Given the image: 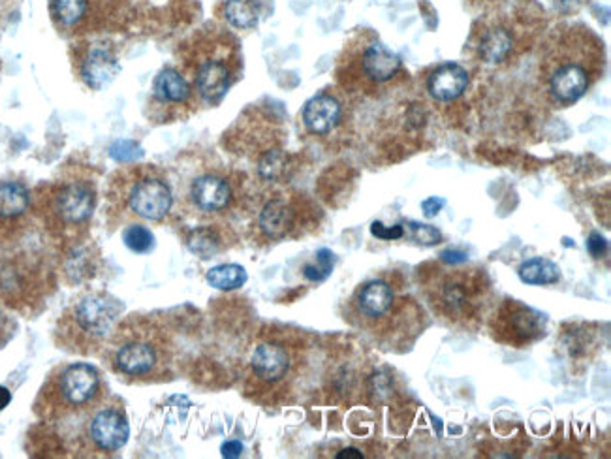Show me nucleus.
Listing matches in <instances>:
<instances>
[{
    "label": "nucleus",
    "instance_id": "nucleus-22",
    "mask_svg": "<svg viewBox=\"0 0 611 459\" xmlns=\"http://www.w3.org/2000/svg\"><path fill=\"white\" fill-rule=\"evenodd\" d=\"M188 249L190 253L200 256L202 260H209L226 249V241H224L222 232L215 226H200L190 232Z\"/></svg>",
    "mask_w": 611,
    "mask_h": 459
},
{
    "label": "nucleus",
    "instance_id": "nucleus-6",
    "mask_svg": "<svg viewBox=\"0 0 611 459\" xmlns=\"http://www.w3.org/2000/svg\"><path fill=\"white\" fill-rule=\"evenodd\" d=\"M96 209V192L87 181H66L53 187L40 207L42 221L53 238L72 241L89 224Z\"/></svg>",
    "mask_w": 611,
    "mask_h": 459
},
{
    "label": "nucleus",
    "instance_id": "nucleus-13",
    "mask_svg": "<svg viewBox=\"0 0 611 459\" xmlns=\"http://www.w3.org/2000/svg\"><path fill=\"white\" fill-rule=\"evenodd\" d=\"M173 206L170 185L157 175H143L126 190V207L132 215L145 221H164Z\"/></svg>",
    "mask_w": 611,
    "mask_h": 459
},
{
    "label": "nucleus",
    "instance_id": "nucleus-28",
    "mask_svg": "<svg viewBox=\"0 0 611 459\" xmlns=\"http://www.w3.org/2000/svg\"><path fill=\"white\" fill-rule=\"evenodd\" d=\"M123 241L126 247L136 254H147L153 251L155 247V236L151 234L149 228L141 226V224H132L128 226L123 234Z\"/></svg>",
    "mask_w": 611,
    "mask_h": 459
},
{
    "label": "nucleus",
    "instance_id": "nucleus-17",
    "mask_svg": "<svg viewBox=\"0 0 611 459\" xmlns=\"http://www.w3.org/2000/svg\"><path fill=\"white\" fill-rule=\"evenodd\" d=\"M343 119V106L335 96L316 95L303 108V125L316 136H326Z\"/></svg>",
    "mask_w": 611,
    "mask_h": 459
},
{
    "label": "nucleus",
    "instance_id": "nucleus-18",
    "mask_svg": "<svg viewBox=\"0 0 611 459\" xmlns=\"http://www.w3.org/2000/svg\"><path fill=\"white\" fill-rule=\"evenodd\" d=\"M467 87L469 72L457 63L440 64L427 78V89L439 102H452L463 95Z\"/></svg>",
    "mask_w": 611,
    "mask_h": 459
},
{
    "label": "nucleus",
    "instance_id": "nucleus-3",
    "mask_svg": "<svg viewBox=\"0 0 611 459\" xmlns=\"http://www.w3.org/2000/svg\"><path fill=\"white\" fill-rule=\"evenodd\" d=\"M102 373L91 364L59 365L47 377L34 411L46 422H66L70 418L85 416L104 401Z\"/></svg>",
    "mask_w": 611,
    "mask_h": 459
},
{
    "label": "nucleus",
    "instance_id": "nucleus-32",
    "mask_svg": "<svg viewBox=\"0 0 611 459\" xmlns=\"http://www.w3.org/2000/svg\"><path fill=\"white\" fill-rule=\"evenodd\" d=\"M111 157L119 162H134L143 157L140 143L132 140H119L111 145Z\"/></svg>",
    "mask_w": 611,
    "mask_h": 459
},
{
    "label": "nucleus",
    "instance_id": "nucleus-29",
    "mask_svg": "<svg viewBox=\"0 0 611 459\" xmlns=\"http://www.w3.org/2000/svg\"><path fill=\"white\" fill-rule=\"evenodd\" d=\"M288 168V157L282 153L281 149H271L260 160V175L269 181H279L282 175L286 174Z\"/></svg>",
    "mask_w": 611,
    "mask_h": 459
},
{
    "label": "nucleus",
    "instance_id": "nucleus-16",
    "mask_svg": "<svg viewBox=\"0 0 611 459\" xmlns=\"http://www.w3.org/2000/svg\"><path fill=\"white\" fill-rule=\"evenodd\" d=\"M258 228L262 236L271 241L290 238L298 230V211L282 198L269 200L258 215Z\"/></svg>",
    "mask_w": 611,
    "mask_h": 459
},
{
    "label": "nucleus",
    "instance_id": "nucleus-1",
    "mask_svg": "<svg viewBox=\"0 0 611 459\" xmlns=\"http://www.w3.org/2000/svg\"><path fill=\"white\" fill-rule=\"evenodd\" d=\"M604 72V44L583 25L564 27L546 48L540 83L555 106H572L591 91Z\"/></svg>",
    "mask_w": 611,
    "mask_h": 459
},
{
    "label": "nucleus",
    "instance_id": "nucleus-40",
    "mask_svg": "<svg viewBox=\"0 0 611 459\" xmlns=\"http://www.w3.org/2000/svg\"><path fill=\"white\" fill-rule=\"evenodd\" d=\"M337 458L339 459H343V458H363V454H361L360 450H356V448H345V450H343V452H339V454H337Z\"/></svg>",
    "mask_w": 611,
    "mask_h": 459
},
{
    "label": "nucleus",
    "instance_id": "nucleus-21",
    "mask_svg": "<svg viewBox=\"0 0 611 459\" xmlns=\"http://www.w3.org/2000/svg\"><path fill=\"white\" fill-rule=\"evenodd\" d=\"M190 95V83L175 68H164L153 83V98L160 106H185Z\"/></svg>",
    "mask_w": 611,
    "mask_h": 459
},
{
    "label": "nucleus",
    "instance_id": "nucleus-11",
    "mask_svg": "<svg viewBox=\"0 0 611 459\" xmlns=\"http://www.w3.org/2000/svg\"><path fill=\"white\" fill-rule=\"evenodd\" d=\"M548 333V318L517 300L502 301L491 320V335L512 349H527Z\"/></svg>",
    "mask_w": 611,
    "mask_h": 459
},
{
    "label": "nucleus",
    "instance_id": "nucleus-20",
    "mask_svg": "<svg viewBox=\"0 0 611 459\" xmlns=\"http://www.w3.org/2000/svg\"><path fill=\"white\" fill-rule=\"evenodd\" d=\"M117 72V57L108 48L91 49L81 64V76L91 89H102L117 76Z\"/></svg>",
    "mask_w": 611,
    "mask_h": 459
},
{
    "label": "nucleus",
    "instance_id": "nucleus-39",
    "mask_svg": "<svg viewBox=\"0 0 611 459\" xmlns=\"http://www.w3.org/2000/svg\"><path fill=\"white\" fill-rule=\"evenodd\" d=\"M10 403H12V394H10V390L4 388V386H0V411H4Z\"/></svg>",
    "mask_w": 611,
    "mask_h": 459
},
{
    "label": "nucleus",
    "instance_id": "nucleus-5",
    "mask_svg": "<svg viewBox=\"0 0 611 459\" xmlns=\"http://www.w3.org/2000/svg\"><path fill=\"white\" fill-rule=\"evenodd\" d=\"M427 294L440 317L469 324L484 311L489 279L484 270L446 271L431 281Z\"/></svg>",
    "mask_w": 611,
    "mask_h": 459
},
{
    "label": "nucleus",
    "instance_id": "nucleus-4",
    "mask_svg": "<svg viewBox=\"0 0 611 459\" xmlns=\"http://www.w3.org/2000/svg\"><path fill=\"white\" fill-rule=\"evenodd\" d=\"M123 311V303L108 292L85 294L64 311L57 326V343L81 356L98 354L106 347Z\"/></svg>",
    "mask_w": 611,
    "mask_h": 459
},
{
    "label": "nucleus",
    "instance_id": "nucleus-24",
    "mask_svg": "<svg viewBox=\"0 0 611 459\" xmlns=\"http://www.w3.org/2000/svg\"><path fill=\"white\" fill-rule=\"evenodd\" d=\"M514 48V38L506 29H489L480 42V55L486 63H501Z\"/></svg>",
    "mask_w": 611,
    "mask_h": 459
},
{
    "label": "nucleus",
    "instance_id": "nucleus-8",
    "mask_svg": "<svg viewBox=\"0 0 611 459\" xmlns=\"http://www.w3.org/2000/svg\"><path fill=\"white\" fill-rule=\"evenodd\" d=\"M192 78L198 95L209 104H217L237 80L239 57L234 42L213 40L194 51Z\"/></svg>",
    "mask_w": 611,
    "mask_h": 459
},
{
    "label": "nucleus",
    "instance_id": "nucleus-30",
    "mask_svg": "<svg viewBox=\"0 0 611 459\" xmlns=\"http://www.w3.org/2000/svg\"><path fill=\"white\" fill-rule=\"evenodd\" d=\"M333 266H335V254L331 253L329 249H320L316 253V264H307L303 268V275L305 279L313 283H322L331 275Z\"/></svg>",
    "mask_w": 611,
    "mask_h": 459
},
{
    "label": "nucleus",
    "instance_id": "nucleus-33",
    "mask_svg": "<svg viewBox=\"0 0 611 459\" xmlns=\"http://www.w3.org/2000/svg\"><path fill=\"white\" fill-rule=\"evenodd\" d=\"M371 234L378 239H384V241H393V239H401L405 236V228L401 224H395L392 228L384 226L382 222H373L371 226Z\"/></svg>",
    "mask_w": 611,
    "mask_h": 459
},
{
    "label": "nucleus",
    "instance_id": "nucleus-35",
    "mask_svg": "<svg viewBox=\"0 0 611 459\" xmlns=\"http://www.w3.org/2000/svg\"><path fill=\"white\" fill-rule=\"evenodd\" d=\"M444 206H446V202H444L442 198H437V196L427 198V200H423L422 204L423 215H425L427 219H433V217L439 215L440 209Z\"/></svg>",
    "mask_w": 611,
    "mask_h": 459
},
{
    "label": "nucleus",
    "instance_id": "nucleus-36",
    "mask_svg": "<svg viewBox=\"0 0 611 459\" xmlns=\"http://www.w3.org/2000/svg\"><path fill=\"white\" fill-rule=\"evenodd\" d=\"M440 260L444 264H450V266H459V264H465L469 260V256L459 249H448V251L440 253Z\"/></svg>",
    "mask_w": 611,
    "mask_h": 459
},
{
    "label": "nucleus",
    "instance_id": "nucleus-34",
    "mask_svg": "<svg viewBox=\"0 0 611 459\" xmlns=\"http://www.w3.org/2000/svg\"><path fill=\"white\" fill-rule=\"evenodd\" d=\"M587 249H589V253L593 254L595 258H600V256H604L606 251H608V241L602 238L600 234H591L589 236V241H587Z\"/></svg>",
    "mask_w": 611,
    "mask_h": 459
},
{
    "label": "nucleus",
    "instance_id": "nucleus-38",
    "mask_svg": "<svg viewBox=\"0 0 611 459\" xmlns=\"http://www.w3.org/2000/svg\"><path fill=\"white\" fill-rule=\"evenodd\" d=\"M241 452H243V446H241V443H235V441H230V443L222 446V456L224 458H239Z\"/></svg>",
    "mask_w": 611,
    "mask_h": 459
},
{
    "label": "nucleus",
    "instance_id": "nucleus-31",
    "mask_svg": "<svg viewBox=\"0 0 611 459\" xmlns=\"http://www.w3.org/2000/svg\"><path fill=\"white\" fill-rule=\"evenodd\" d=\"M407 230L410 232V239H414L418 245H423V247H433L442 241V234L431 224L408 222Z\"/></svg>",
    "mask_w": 611,
    "mask_h": 459
},
{
    "label": "nucleus",
    "instance_id": "nucleus-14",
    "mask_svg": "<svg viewBox=\"0 0 611 459\" xmlns=\"http://www.w3.org/2000/svg\"><path fill=\"white\" fill-rule=\"evenodd\" d=\"M31 192L19 181H0V243L12 245L25 230Z\"/></svg>",
    "mask_w": 611,
    "mask_h": 459
},
{
    "label": "nucleus",
    "instance_id": "nucleus-23",
    "mask_svg": "<svg viewBox=\"0 0 611 459\" xmlns=\"http://www.w3.org/2000/svg\"><path fill=\"white\" fill-rule=\"evenodd\" d=\"M517 275L525 285L533 286L555 285L561 279L559 266L548 258H531L523 262L517 270Z\"/></svg>",
    "mask_w": 611,
    "mask_h": 459
},
{
    "label": "nucleus",
    "instance_id": "nucleus-9",
    "mask_svg": "<svg viewBox=\"0 0 611 459\" xmlns=\"http://www.w3.org/2000/svg\"><path fill=\"white\" fill-rule=\"evenodd\" d=\"M339 70V80L352 89H375L392 81L401 70L399 55L386 48L380 40L369 38L346 53V61Z\"/></svg>",
    "mask_w": 611,
    "mask_h": 459
},
{
    "label": "nucleus",
    "instance_id": "nucleus-19",
    "mask_svg": "<svg viewBox=\"0 0 611 459\" xmlns=\"http://www.w3.org/2000/svg\"><path fill=\"white\" fill-rule=\"evenodd\" d=\"M232 196L234 194L230 183L219 175H202L190 187V198L194 206L205 213H217L226 209L232 202Z\"/></svg>",
    "mask_w": 611,
    "mask_h": 459
},
{
    "label": "nucleus",
    "instance_id": "nucleus-7",
    "mask_svg": "<svg viewBox=\"0 0 611 459\" xmlns=\"http://www.w3.org/2000/svg\"><path fill=\"white\" fill-rule=\"evenodd\" d=\"M46 264L27 251L0 253V300L16 311L32 309L49 290Z\"/></svg>",
    "mask_w": 611,
    "mask_h": 459
},
{
    "label": "nucleus",
    "instance_id": "nucleus-27",
    "mask_svg": "<svg viewBox=\"0 0 611 459\" xmlns=\"http://www.w3.org/2000/svg\"><path fill=\"white\" fill-rule=\"evenodd\" d=\"M87 12V0H53V14L64 27H74Z\"/></svg>",
    "mask_w": 611,
    "mask_h": 459
},
{
    "label": "nucleus",
    "instance_id": "nucleus-10",
    "mask_svg": "<svg viewBox=\"0 0 611 459\" xmlns=\"http://www.w3.org/2000/svg\"><path fill=\"white\" fill-rule=\"evenodd\" d=\"M130 439V424L125 407L115 401H102L85 412V422L79 435L81 448L96 456H111L125 448Z\"/></svg>",
    "mask_w": 611,
    "mask_h": 459
},
{
    "label": "nucleus",
    "instance_id": "nucleus-37",
    "mask_svg": "<svg viewBox=\"0 0 611 459\" xmlns=\"http://www.w3.org/2000/svg\"><path fill=\"white\" fill-rule=\"evenodd\" d=\"M10 320L6 317V313H4V309L0 307V347L8 341V337H10Z\"/></svg>",
    "mask_w": 611,
    "mask_h": 459
},
{
    "label": "nucleus",
    "instance_id": "nucleus-12",
    "mask_svg": "<svg viewBox=\"0 0 611 459\" xmlns=\"http://www.w3.org/2000/svg\"><path fill=\"white\" fill-rule=\"evenodd\" d=\"M298 347L282 337L260 341L251 354V377L258 390H275L292 377L298 364Z\"/></svg>",
    "mask_w": 611,
    "mask_h": 459
},
{
    "label": "nucleus",
    "instance_id": "nucleus-26",
    "mask_svg": "<svg viewBox=\"0 0 611 459\" xmlns=\"http://www.w3.org/2000/svg\"><path fill=\"white\" fill-rule=\"evenodd\" d=\"M247 271L239 264H222L207 271L205 281L217 290H237L247 283Z\"/></svg>",
    "mask_w": 611,
    "mask_h": 459
},
{
    "label": "nucleus",
    "instance_id": "nucleus-25",
    "mask_svg": "<svg viewBox=\"0 0 611 459\" xmlns=\"http://www.w3.org/2000/svg\"><path fill=\"white\" fill-rule=\"evenodd\" d=\"M224 16L235 29H252L258 23L260 8L256 0H226Z\"/></svg>",
    "mask_w": 611,
    "mask_h": 459
},
{
    "label": "nucleus",
    "instance_id": "nucleus-2",
    "mask_svg": "<svg viewBox=\"0 0 611 459\" xmlns=\"http://www.w3.org/2000/svg\"><path fill=\"white\" fill-rule=\"evenodd\" d=\"M111 369L130 382H160L170 375L175 345L170 330L151 315L121 318L104 347Z\"/></svg>",
    "mask_w": 611,
    "mask_h": 459
},
{
    "label": "nucleus",
    "instance_id": "nucleus-15",
    "mask_svg": "<svg viewBox=\"0 0 611 459\" xmlns=\"http://www.w3.org/2000/svg\"><path fill=\"white\" fill-rule=\"evenodd\" d=\"M352 303L356 315L367 328H373L380 322H390V315L399 311V300L395 296L393 286L382 279H375L361 286Z\"/></svg>",
    "mask_w": 611,
    "mask_h": 459
}]
</instances>
